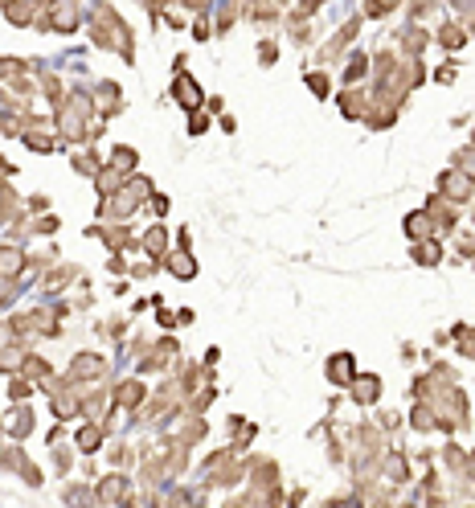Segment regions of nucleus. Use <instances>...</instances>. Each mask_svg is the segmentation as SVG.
Listing matches in <instances>:
<instances>
[{
    "instance_id": "9d476101",
    "label": "nucleus",
    "mask_w": 475,
    "mask_h": 508,
    "mask_svg": "<svg viewBox=\"0 0 475 508\" xmlns=\"http://www.w3.org/2000/svg\"><path fill=\"white\" fill-rule=\"evenodd\" d=\"M78 447H82V451H95V447H98V431H82Z\"/></svg>"
},
{
    "instance_id": "20e7f679",
    "label": "nucleus",
    "mask_w": 475,
    "mask_h": 508,
    "mask_svg": "<svg viewBox=\"0 0 475 508\" xmlns=\"http://www.w3.org/2000/svg\"><path fill=\"white\" fill-rule=\"evenodd\" d=\"M328 373H332V382H340V386L353 382V357H349V353L332 357V361H328Z\"/></svg>"
},
{
    "instance_id": "dca6fc26",
    "label": "nucleus",
    "mask_w": 475,
    "mask_h": 508,
    "mask_svg": "<svg viewBox=\"0 0 475 508\" xmlns=\"http://www.w3.org/2000/svg\"><path fill=\"white\" fill-rule=\"evenodd\" d=\"M304 4H320V0H304Z\"/></svg>"
},
{
    "instance_id": "1a4fd4ad",
    "label": "nucleus",
    "mask_w": 475,
    "mask_h": 508,
    "mask_svg": "<svg viewBox=\"0 0 475 508\" xmlns=\"http://www.w3.org/2000/svg\"><path fill=\"white\" fill-rule=\"evenodd\" d=\"M123 492H127V484H123V480H111V484H103V496H111V500H119Z\"/></svg>"
},
{
    "instance_id": "9b49d317",
    "label": "nucleus",
    "mask_w": 475,
    "mask_h": 508,
    "mask_svg": "<svg viewBox=\"0 0 475 508\" xmlns=\"http://www.w3.org/2000/svg\"><path fill=\"white\" fill-rule=\"evenodd\" d=\"M389 480H405V463L402 460H389Z\"/></svg>"
},
{
    "instance_id": "ddd939ff",
    "label": "nucleus",
    "mask_w": 475,
    "mask_h": 508,
    "mask_svg": "<svg viewBox=\"0 0 475 508\" xmlns=\"http://www.w3.org/2000/svg\"><path fill=\"white\" fill-rule=\"evenodd\" d=\"M4 340H13V332H8V324H0V349H4Z\"/></svg>"
},
{
    "instance_id": "f8f14e48",
    "label": "nucleus",
    "mask_w": 475,
    "mask_h": 508,
    "mask_svg": "<svg viewBox=\"0 0 475 508\" xmlns=\"http://www.w3.org/2000/svg\"><path fill=\"white\" fill-rule=\"evenodd\" d=\"M29 422H33L29 414H17V422H13V431H17V435H25V431H29Z\"/></svg>"
},
{
    "instance_id": "0eeeda50",
    "label": "nucleus",
    "mask_w": 475,
    "mask_h": 508,
    "mask_svg": "<svg viewBox=\"0 0 475 508\" xmlns=\"http://www.w3.org/2000/svg\"><path fill=\"white\" fill-rule=\"evenodd\" d=\"M377 377H369V382H360V386H356V402H373V398H377Z\"/></svg>"
},
{
    "instance_id": "f03ea898",
    "label": "nucleus",
    "mask_w": 475,
    "mask_h": 508,
    "mask_svg": "<svg viewBox=\"0 0 475 508\" xmlns=\"http://www.w3.org/2000/svg\"><path fill=\"white\" fill-rule=\"evenodd\" d=\"M107 365H103V357H95V353H82V357H74V365H70V373L74 377H98Z\"/></svg>"
},
{
    "instance_id": "7ed1b4c3",
    "label": "nucleus",
    "mask_w": 475,
    "mask_h": 508,
    "mask_svg": "<svg viewBox=\"0 0 475 508\" xmlns=\"http://www.w3.org/2000/svg\"><path fill=\"white\" fill-rule=\"evenodd\" d=\"M168 271H172L176 279H193V275H197V263H193L189 250H176V254H168Z\"/></svg>"
},
{
    "instance_id": "39448f33",
    "label": "nucleus",
    "mask_w": 475,
    "mask_h": 508,
    "mask_svg": "<svg viewBox=\"0 0 475 508\" xmlns=\"http://www.w3.org/2000/svg\"><path fill=\"white\" fill-rule=\"evenodd\" d=\"M443 189H447V197H467V193H471V185H467L459 172H451V176H447V185H443Z\"/></svg>"
},
{
    "instance_id": "423d86ee",
    "label": "nucleus",
    "mask_w": 475,
    "mask_h": 508,
    "mask_svg": "<svg viewBox=\"0 0 475 508\" xmlns=\"http://www.w3.org/2000/svg\"><path fill=\"white\" fill-rule=\"evenodd\" d=\"M0 271H4V275H17V271H21V250H0Z\"/></svg>"
},
{
    "instance_id": "2eb2a0df",
    "label": "nucleus",
    "mask_w": 475,
    "mask_h": 508,
    "mask_svg": "<svg viewBox=\"0 0 475 508\" xmlns=\"http://www.w3.org/2000/svg\"><path fill=\"white\" fill-rule=\"evenodd\" d=\"M455 4H459V8H475V0H455Z\"/></svg>"
},
{
    "instance_id": "6e6552de",
    "label": "nucleus",
    "mask_w": 475,
    "mask_h": 508,
    "mask_svg": "<svg viewBox=\"0 0 475 508\" xmlns=\"http://www.w3.org/2000/svg\"><path fill=\"white\" fill-rule=\"evenodd\" d=\"M143 246H148L152 254H160V250H164V230H152V234L143 238Z\"/></svg>"
},
{
    "instance_id": "4468645a",
    "label": "nucleus",
    "mask_w": 475,
    "mask_h": 508,
    "mask_svg": "<svg viewBox=\"0 0 475 508\" xmlns=\"http://www.w3.org/2000/svg\"><path fill=\"white\" fill-rule=\"evenodd\" d=\"M389 4H398V0H373V8H389Z\"/></svg>"
},
{
    "instance_id": "f257e3e1",
    "label": "nucleus",
    "mask_w": 475,
    "mask_h": 508,
    "mask_svg": "<svg viewBox=\"0 0 475 508\" xmlns=\"http://www.w3.org/2000/svg\"><path fill=\"white\" fill-rule=\"evenodd\" d=\"M172 95H176V103H181V107H201V86L193 82L189 74H181V78L172 82Z\"/></svg>"
}]
</instances>
